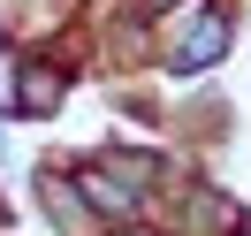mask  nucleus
<instances>
[{
    "mask_svg": "<svg viewBox=\"0 0 251 236\" xmlns=\"http://www.w3.org/2000/svg\"><path fill=\"white\" fill-rule=\"evenodd\" d=\"M145 175H152V168H145V160H114V168H107V160H99V168L84 175V190H92L99 206H129V198H137V190H129V183H145Z\"/></svg>",
    "mask_w": 251,
    "mask_h": 236,
    "instance_id": "obj_1",
    "label": "nucleus"
},
{
    "mask_svg": "<svg viewBox=\"0 0 251 236\" xmlns=\"http://www.w3.org/2000/svg\"><path fill=\"white\" fill-rule=\"evenodd\" d=\"M129 236H137V229H129Z\"/></svg>",
    "mask_w": 251,
    "mask_h": 236,
    "instance_id": "obj_2",
    "label": "nucleus"
}]
</instances>
